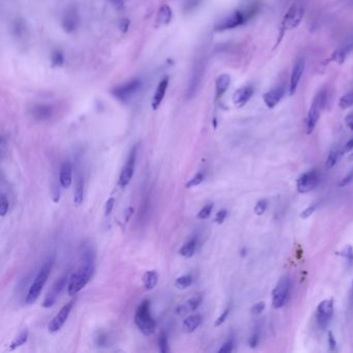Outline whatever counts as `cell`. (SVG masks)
Instances as JSON below:
<instances>
[{
    "label": "cell",
    "instance_id": "1",
    "mask_svg": "<svg viewBox=\"0 0 353 353\" xmlns=\"http://www.w3.org/2000/svg\"><path fill=\"white\" fill-rule=\"evenodd\" d=\"M94 261H95V255L93 250L91 248H87L85 251H84L82 264L70 277V281L68 284L69 295H76L88 284L95 270Z\"/></svg>",
    "mask_w": 353,
    "mask_h": 353
},
{
    "label": "cell",
    "instance_id": "2",
    "mask_svg": "<svg viewBox=\"0 0 353 353\" xmlns=\"http://www.w3.org/2000/svg\"><path fill=\"white\" fill-rule=\"evenodd\" d=\"M53 262H54L53 258L48 259L40 268V271H39L35 281H33V283L31 284L30 288L26 294L25 302L27 305H32L33 302H36L37 299L40 297L44 286L46 285L50 274H51Z\"/></svg>",
    "mask_w": 353,
    "mask_h": 353
},
{
    "label": "cell",
    "instance_id": "3",
    "mask_svg": "<svg viewBox=\"0 0 353 353\" xmlns=\"http://www.w3.org/2000/svg\"><path fill=\"white\" fill-rule=\"evenodd\" d=\"M134 321H135L136 326L143 334L151 335L155 333L157 329V322L153 315H151L150 301L148 299H144L138 306L135 316H134Z\"/></svg>",
    "mask_w": 353,
    "mask_h": 353
},
{
    "label": "cell",
    "instance_id": "4",
    "mask_svg": "<svg viewBox=\"0 0 353 353\" xmlns=\"http://www.w3.org/2000/svg\"><path fill=\"white\" fill-rule=\"evenodd\" d=\"M327 100V92L326 89H321L317 92V94L315 95L313 103L310 107V110L308 112V116H307V134L308 135H311V134L314 132L316 125L320 119V115L325 107Z\"/></svg>",
    "mask_w": 353,
    "mask_h": 353
},
{
    "label": "cell",
    "instance_id": "5",
    "mask_svg": "<svg viewBox=\"0 0 353 353\" xmlns=\"http://www.w3.org/2000/svg\"><path fill=\"white\" fill-rule=\"evenodd\" d=\"M305 12H306L305 5L300 2L293 4L288 9V11L284 15L281 23V39L286 31L292 30L300 24L302 19H304Z\"/></svg>",
    "mask_w": 353,
    "mask_h": 353
},
{
    "label": "cell",
    "instance_id": "6",
    "mask_svg": "<svg viewBox=\"0 0 353 353\" xmlns=\"http://www.w3.org/2000/svg\"><path fill=\"white\" fill-rule=\"evenodd\" d=\"M257 12V8L255 6L251 7L249 10L246 12L242 11H237L229 15L226 18H224L220 23L215 25V30L216 31H225V30H230L234 29L239 26L244 25L249 19H251L252 17L255 15Z\"/></svg>",
    "mask_w": 353,
    "mask_h": 353
},
{
    "label": "cell",
    "instance_id": "7",
    "mask_svg": "<svg viewBox=\"0 0 353 353\" xmlns=\"http://www.w3.org/2000/svg\"><path fill=\"white\" fill-rule=\"evenodd\" d=\"M204 71H205V62L202 58L197 59V61L194 64V68L188 83V87H187V97L188 98H193L198 90L199 87L201 85V83H202V79H203V75H204Z\"/></svg>",
    "mask_w": 353,
    "mask_h": 353
},
{
    "label": "cell",
    "instance_id": "8",
    "mask_svg": "<svg viewBox=\"0 0 353 353\" xmlns=\"http://www.w3.org/2000/svg\"><path fill=\"white\" fill-rule=\"evenodd\" d=\"M141 86V82L139 79H133L130 80L120 86H116L112 90V94L115 98L123 103H127L134 95L137 93Z\"/></svg>",
    "mask_w": 353,
    "mask_h": 353
},
{
    "label": "cell",
    "instance_id": "9",
    "mask_svg": "<svg viewBox=\"0 0 353 353\" xmlns=\"http://www.w3.org/2000/svg\"><path fill=\"white\" fill-rule=\"evenodd\" d=\"M70 275L69 273L68 274H64L63 276H61L54 284L53 286L51 287V289H50L48 291V293L46 294V297L43 301V304L42 306L46 309H49V308H51L53 307V305L55 304V301L57 299V297L61 294V292L63 291V289L65 287H68V284H69V281H70Z\"/></svg>",
    "mask_w": 353,
    "mask_h": 353
},
{
    "label": "cell",
    "instance_id": "10",
    "mask_svg": "<svg viewBox=\"0 0 353 353\" xmlns=\"http://www.w3.org/2000/svg\"><path fill=\"white\" fill-rule=\"evenodd\" d=\"M137 151H138V146L135 145L132 149L131 153L128 157L127 163L125 167L123 168V170L121 172L120 176V181L119 184L120 187L125 189L128 187V184L131 182L134 172H135V166H136V160H137Z\"/></svg>",
    "mask_w": 353,
    "mask_h": 353
},
{
    "label": "cell",
    "instance_id": "11",
    "mask_svg": "<svg viewBox=\"0 0 353 353\" xmlns=\"http://www.w3.org/2000/svg\"><path fill=\"white\" fill-rule=\"evenodd\" d=\"M289 291H290V281L287 277H284L278 282L277 286L273 291L272 302H273V307L275 309H280L285 305L286 300H287Z\"/></svg>",
    "mask_w": 353,
    "mask_h": 353
},
{
    "label": "cell",
    "instance_id": "12",
    "mask_svg": "<svg viewBox=\"0 0 353 353\" xmlns=\"http://www.w3.org/2000/svg\"><path fill=\"white\" fill-rule=\"evenodd\" d=\"M333 300L324 299L317 307L316 319L317 323L321 328H326L333 316Z\"/></svg>",
    "mask_w": 353,
    "mask_h": 353
},
{
    "label": "cell",
    "instance_id": "13",
    "mask_svg": "<svg viewBox=\"0 0 353 353\" xmlns=\"http://www.w3.org/2000/svg\"><path fill=\"white\" fill-rule=\"evenodd\" d=\"M319 174L316 170L308 171L301 174L296 180V189L300 194H306L313 191L319 183Z\"/></svg>",
    "mask_w": 353,
    "mask_h": 353
},
{
    "label": "cell",
    "instance_id": "14",
    "mask_svg": "<svg viewBox=\"0 0 353 353\" xmlns=\"http://www.w3.org/2000/svg\"><path fill=\"white\" fill-rule=\"evenodd\" d=\"M73 307H74V301H70L60 309V311L56 314V316L52 319L51 322H50L48 325V330L50 332L55 333L61 329V327L66 322V320H68Z\"/></svg>",
    "mask_w": 353,
    "mask_h": 353
},
{
    "label": "cell",
    "instance_id": "15",
    "mask_svg": "<svg viewBox=\"0 0 353 353\" xmlns=\"http://www.w3.org/2000/svg\"><path fill=\"white\" fill-rule=\"evenodd\" d=\"M80 24V17L78 11L75 8L66 10L62 17V27L65 32L73 33L75 32Z\"/></svg>",
    "mask_w": 353,
    "mask_h": 353
},
{
    "label": "cell",
    "instance_id": "16",
    "mask_svg": "<svg viewBox=\"0 0 353 353\" xmlns=\"http://www.w3.org/2000/svg\"><path fill=\"white\" fill-rule=\"evenodd\" d=\"M305 60L304 59H298L292 69L291 77H290V84H289V93L290 95H293L296 92V89L298 87V84L301 80L302 75L305 72Z\"/></svg>",
    "mask_w": 353,
    "mask_h": 353
},
{
    "label": "cell",
    "instance_id": "17",
    "mask_svg": "<svg viewBox=\"0 0 353 353\" xmlns=\"http://www.w3.org/2000/svg\"><path fill=\"white\" fill-rule=\"evenodd\" d=\"M30 115L33 117V119L43 122V121H48L52 117L53 115V107L50 105H46V104H38L35 105L33 107H31V109L29 110Z\"/></svg>",
    "mask_w": 353,
    "mask_h": 353
},
{
    "label": "cell",
    "instance_id": "18",
    "mask_svg": "<svg viewBox=\"0 0 353 353\" xmlns=\"http://www.w3.org/2000/svg\"><path fill=\"white\" fill-rule=\"evenodd\" d=\"M285 94V88L283 86H278L263 94V100L267 108H275L283 98Z\"/></svg>",
    "mask_w": 353,
    "mask_h": 353
},
{
    "label": "cell",
    "instance_id": "19",
    "mask_svg": "<svg viewBox=\"0 0 353 353\" xmlns=\"http://www.w3.org/2000/svg\"><path fill=\"white\" fill-rule=\"evenodd\" d=\"M253 94H254L253 87L250 86V85L244 86V87L238 89L233 94V103L235 104V106H238L240 108L244 107L249 102L250 98L253 96Z\"/></svg>",
    "mask_w": 353,
    "mask_h": 353
},
{
    "label": "cell",
    "instance_id": "20",
    "mask_svg": "<svg viewBox=\"0 0 353 353\" xmlns=\"http://www.w3.org/2000/svg\"><path fill=\"white\" fill-rule=\"evenodd\" d=\"M59 182L60 186L64 189L71 187L73 182V167L70 162H64L59 170Z\"/></svg>",
    "mask_w": 353,
    "mask_h": 353
},
{
    "label": "cell",
    "instance_id": "21",
    "mask_svg": "<svg viewBox=\"0 0 353 353\" xmlns=\"http://www.w3.org/2000/svg\"><path fill=\"white\" fill-rule=\"evenodd\" d=\"M202 322H203L202 315H200V314L191 315L183 320L182 329L188 333H191V332L195 331L201 324H202Z\"/></svg>",
    "mask_w": 353,
    "mask_h": 353
},
{
    "label": "cell",
    "instance_id": "22",
    "mask_svg": "<svg viewBox=\"0 0 353 353\" xmlns=\"http://www.w3.org/2000/svg\"><path fill=\"white\" fill-rule=\"evenodd\" d=\"M168 85H169V78H164L160 84L158 85L157 89H156V93L154 95V100H153V109L157 110L160 105L162 104L163 99L165 97Z\"/></svg>",
    "mask_w": 353,
    "mask_h": 353
},
{
    "label": "cell",
    "instance_id": "23",
    "mask_svg": "<svg viewBox=\"0 0 353 353\" xmlns=\"http://www.w3.org/2000/svg\"><path fill=\"white\" fill-rule=\"evenodd\" d=\"M230 76L227 74H223L217 77L215 81V99L221 98L225 94L230 86Z\"/></svg>",
    "mask_w": 353,
    "mask_h": 353
},
{
    "label": "cell",
    "instance_id": "24",
    "mask_svg": "<svg viewBox=\"0 0 353 353\" xmlns=\"http://www.w3.org/2000/svg\"><path fill=\"white\" fill-rule=\"evenodd\" d=\"M352 49H353V42L346 44L342 48L335 50V51L332 53V55L330 56L329 60L330 61H335V62L342 64L345 61L346 56L348 55V53L351 51Z\"/></svg>",
    "mask_w": 353,
    "mask_h": 353
},
{
    "label": "cell",
    "instance_id": "25",
    "mask_svg": "<svg viewBox=\"0 0 353 353\" xmlns=\"http://www.w3.org/2000/svg\"><path fill=\"white\" fill-rule=\"evenodd\" d=\"M172 19V11L168 6H163L158 14L157 18V24L159 26H164L169 24Z\"/></svg>",
    "mask_w": 353,
    "mask_h": 353
},
{
    "label": "cell",
    "instance_id": "26",
    "mask_svg": "<svg viewBox=\"0 0 353 353\" xmlns=\"http://www.w3.org/2000/svg\"><path fill=\"white\" fill-rule=\"evenodd\" d=\"M143 285L146 290H153L159 281V275L156 271H148L143 276Z\"/></svg>",
    "mask_w": 353,
    "mask_h": 353
},
{
    "label": "cell",
    "instance_id": "27",
    "mask_svg": "<svg viewBox=\"0 0 353 353\" xmlns=\"http://www.w3.org/2000/svg\"><path fill=\"white\" fill-rule=\"evenodd\" d=\"M197 248V239H192L187 244H184L179 249V254L184 258H191L194 254Z\"/></svg>",
    "mask_w": 353,
    "mask_h": 353
},
{
    "label": "cell",
    "instance_id": "28",
    "mask_svg": "<svg viewBox=\"0 0 353 353\" xmlns=\"http://www.w3.org/2000/svg\"><path fill=\"white\" fill-rule=\"evenodd\" d=\"M83 198H84V179H83V177L81 175H79L78 179H77V182H76L74 203L76 205L82 204Z\"/></svg>",
    "mask_w": 353,
    "mask_h": 353
},
{
    "label": "cell",
    "instance_id": "29",
    "mask_svg": "<svg viewBox=\"0 0 353 353\" xmlns=\"http://www.w3.org/2000/svg\"><path fill=\"white\" fill-rule=\"evenodd\" d=\"M28 338H29V331L27 328H24L19 334H18V337H17L10 345V350H15L17 349L18 347L24 345L27 341H28Z\"/></svg>",
    "mask_w": 353,
    "mask_h": 353
},
{
    "label": "cell",
    "instance_id": "30",
    "mask_svg": "<svg viewBox=\"0 0 353 353\" xmlns=\"http://www.w3.org/2000/svg\"><path fill=\"white\" fill-rule=\"evenodd\" d=\"M342 154H343V151H339V150L330 151L327 159H326V163H325V166H326L327 169H331V168H333L335 165H337V163L339 162V160L342 157Z\"/></svg>",
    "mask_w": 353,
    "mask_h": 353
},
{
    "label": "cell",
    "instance_id": "31",
    "mask_svg": "<svg viewBox=\"0 0 353 353\" xmlns=\"http://www.w3.org/2000/svg\"><path fill=\"white\" fill-rule=\"evenodd\" d=\"M192 283H193V277L191 275H184L182 277H179L175 281V287L179 290H183L190 287Z\"/></svg>",
    "mask_w": 353,
    "mask_h": 353
},
{
    "label": "cell",
    "instance_id": "32",
    "mask_svg": "<svg viewBox=\"0 0 353 353\" xmlns=\"http://www.w3.org/2000/svg\"><path fill=\"white\" fill-rule=\"evenodd\" d=\"M159 348H160V351L162 353H168V352H170V349H169V342H168V338H167V333L165 331H162L159 335Z\"/></svg>",
    "mask_w": 353,
    "mask_h": 353
},
{
    "label": "cell",
    "instance_id": "33",
    "mask_svg": "<svg viewBox=\"0 0 353 353\" xmlns=\"http://www.w3.org/2000/svg\"><path fill=\"white\" fill-rule=\"evenodd\" d=\"M339 106L341 109H348L353 106V92H349L344 94L340 100H339Z\"/></svg>",
    "mask_w": 353,
    "mask_h": 353
},
{
    "label": "cell",
    "instance_id": "34",
    "mask_svg": "<svg viewBox=\"0 0 353 353\" xmlns=\"http://www.w3.org/2000/svg\"><path fill=\"white\" fill-rule=\"evenodd\" d=\"M204 178H205V174H204L203 172H199V173H197L193 178H191V179L187 182L186 187H187L188 189L197 187V186H199V184H201V183L203 182Z\"/></svg>",
    "mask_w": 353,
    "mask_h": 353
},
{
    "label": "cell",
    "instance_id": "35",
    "mask_svg": "<svg viewBox=\"0 0 353 353\" xmlns=\"http://www.w3.org/2000/svg\"><path fill=\"white\" fill-rule=\"evenodd\" d=\"M201 302H202V297L194 296L193 298H191L190 300L187 301L186 307H187L188 311H196L199 308V306L201 305Z\"/></svg>",
    "mask_w": 353,
    "mask_h": 353
},
{
    "label": "cell",
    "instance_id": "36",
    "mask_svg": "<svg viewBox=\"0 0 353 353\" xmlns=\"http://www.w3.org/2000/svg\"><path fill=\"white\" fill-rule=\"evenodd\" d=\"M9 207H10L9 199L7 198L6 194L3 193L2 196H0V216H5L8 213Z\"/></svg>",
    "mask_w": 353,
    "mask_h": 353
},
{
    "label": "cell",
    "instance_id": "37",
    "mask_svg": "<svg viewBox=\"0 0 353 353\" xmlns=\"http://www.w3.org/2000/svg\"><path fill=\"white\" fill-rule=\"evenodd\" d=\"M212 208H213V204L212 203H208V204L204 205L202 208H201V210L199 211V213L197 215L198 218H200V220H205V218L209 217V215L211 214Z\"/></svg>",
    "mask_w": 353,
    "mask_h": 353
},
{
    "label": "cell",
    "instance_id": "38",
    "mask_svg": "<svg viewBox=\"0 0 353 353\" xmlns=\"http://www.w3.org/2000/svg\"><path fill=\"white\" fill-rule=\"evenodd\" d=\"M51 62L53 66H62L64 62V56L60 51H55L51 55Z\"/></svg>",
    "mask_w": 353,
    "mask_h": 353
},
{
    "label": "cell",
    "instance_id": "39",
    "mask_svg": "<svg viewBox=\"0 0 353 353\" xmlns=\"http://www.w3.org/2000/svg\"><path fill=\"white\" fill-rule=\"evenodd\" d=\"M267 208V200L261 199L256 203V206L254 208V211L257 215H262Z\"/></svg>",
    "mask_w": 353,
    "mask_h": 353
},
{
    "label": "cell",
    "instance_id": "40",
    "mask_svg": "<svg viewBox=\"0 0 353 353\" xmlns=\"http://www.w3.org/2000/svg\"><path fill=\"white\" fill-rule=\"evenodd\" d=\"M338 255H341L342 257H344L348 262H352L353 261V248L351 246H347L346 248L343 249L341 253H338Z\"/></svg>",
    "mask_w": 353,
    "mask_h": 353
},
{
    "label": "cell",
    "instance_id": "41",
    "mask_svg": "<svg viewBox=\"0 0 353 353\" xmlns=\"http://www.w3.org/2000/svg\"><path fill=\"white\" fill-rule=\"evenodd\" d=\"M318 208V203H312L311 205H309L305 210H302V212L300 213V217L301 218H308L310 217L314 212L315 210Z\"/></svg>",
    "mask_w": 353,
    "mask_h": 353
},
{
    "label": "cell",
    "instance_id": "42",
    "mask_svg": "<svg viewBox=\"0 0 353 353\" xmlns=\"http://www.w3.org/2000/svg\"><path fill=\"white\" fill-rule=\"evenodd\" d=\"M230 310H231V308L230 307H228V308H226L225 310H224V312L220 315V317H218L217 319H216V320H215V322H214V326H220V325H222L225 321H226V319H227V317H228V315H229V313H230Z\"/></svg>",
    "mask_w": 353,
    "mask_h": 353
},
{
    "label": "cell",
    "instance_id": "43",
    "mask_svg": "<svg viewBox=\"0 0 353 353\" xmlns=\"http://www.w3.org/2000/svg\"><path fill=\"white\" fill-rule=\"evenodd\" d=\"M201 3V0H186V4H184V11L190 13L194 11Z\"/></svg>",
    "mask_w": 353,
    "mask_h": 353
},
{
    "label": "cell",
    "instance_id": "44",
    "mask_svg": "<svg viewBox=\"0 0 353 353\" xmlns=\"http://www.w3.org/2000/svg\"><path fill=\"white\" fill-rule=\"evenodd\" d=\"M227 214H228V211L226 209H221L220 211H217L216 212V215L214 217V222L216 224H223L224 221L226 220V217H227Z\"/></svg>",
    "mask_w": 353,
    "mask_h": 353
},
{
    "label": "cell",
    "instance_id": "45",
    "mask_svg": "<svg viewBox=\"0 0 353 353\" xmlns=\"http://www.w3.org/2000/svg\"><path fill=\"white\" fill-rule=\"evenodd\" d=\"M233 345H234V342H233V339H229L228 341H226L222 347L220 348V350H218V352L220 353H229L233 350Z\"/></svg>",
    "mask_w": 353,
    "mask_h": 353
},
{
    "label": "cell",
    "instance_id": "46",
    "mask_svg": "<svg viewBox=\"0 0 353 353\" xmlns=\"http://www.w3.org/2000/svg\"><path fill=\"white\" fill-rule=\"evenodd\" d=\"M114 204H115V198L114 197H111L107 200L106 205H105V215L106 216H109L111 214L113 207H114Z\"/></svg>",
    "mask_w": 353,
    "mask_h": 353
},
{
    "label": "cell",
    "instance_id": "47",
    "mask_svg": "<svg viewBox=\"0 0 353 353\" xmlns=\"http://www.w3.org/2000/svg\"><path fill=\"white\" fill-rule=\"evenodd\" d=\"M265 309V304L263 301H260V302H257V304H255L253 307H252V313H253L254 315H259L263 312V310Z\"/></svg>",
    "mask_w": 353,
    "mask_h": 353
},
{
    "label": "cell",
    "instance_id": "48",
    "mask_svg": "<svg viewBox=\"0 0 353 353\" xmlns=\"http://www.w3.org/2000/svg\"><path fill=\"white\" fill-rule=\"evenodd\" d=\"M352 180H353V172H350V173L347 174L344 178L341 179V181L339 182V186H340L341 188H344V187L348 186V184H350V183L352 182Z\"/></svg>",
    "mask_w": 353,
    "mask_h": 353
},
{
    "label": "cell",
    "instance_id": "49",
    "mask_svg": "<svg viewBox=\"0 0 353 353\" xmlns=\"http://www.w3.org/2000/svg\"><path fill=\"white\" fill-rule=\"evenodd\" d=\"M259 340H260V337H259V332L256 331L254 332L253 334H252V337L250 338L249 340V344L252 348H255L257 346V344L259 343Z\"/></svg>",
    "mask_w": 353,
    "mask_h": 353
},
{
    "label": "cell",
    "instance_id": "50",
    "mask_svg": "<svg viewBox=\"0 0 353 353\" xmlns=\"http://www.w3.org/2000/svg\"><path fill=\"white\" fill-rule=\"evenodd\" d=\"M327 341H328V345H329V349L331 351L335 350V348H337V341H335L334 337H333V334L331 331H328V337H327Z\"/></svg>",
    "mask_w": 353,
    "mask_h": 353
},
{
    "label": "cell",
    "instance_id": "51",
    "mask_svg": "<svg viewBox=\"0 0 353 353\" xmlns=\"http://www.w3.org/2000/svg\"><path fill=\"white\" fill-rule=\"evenodd\" d=\"M345 124H346V126H347L351 131H353V112L350 113V114H348V115L346 116Z\"/></svg>",
    "mask_w": 353,
    "mask_h": 353
},
{
    "label": "cell",
    "instance_id": "52",
    "mask_svg": "<svg viewBox=\"0 0 353 353\" xmlns=\"http://www.w3.org/2000/svg\"><path fill=\"white\" fill-rule=\"evenodd\" d=\"M134 211H135V209H134V207H128L125 211V217H126V222H129L131 220V216L133 215Z\"/></svg>",
    "mask_w": 353,
    "mask_h": 353
},
{
    "label": "cell",
    "instance_id": "53",
    "mask_svg": "<svg viewBox=\"0 0 353 353\" xmlns=\"http://www.w3.org/2000/svg\"><path fill=\"white\" fill-rule=\"evenodd\" d=\"M353 149V138L350 139L346 145L344 146V149H343V154H346V153H349V151H351Z\"/></svg>",
    "mask_w": 353,
    "mask_h": 353
},
{
    "label": "cell",
    "instance_id": "54",
    "mask_svg": "<svg viewBox=\"0 0 353 353\" xmlns=\"http://www.w3.org/2000/svg\"><path fill=\"white\" fill-rule=\"evenodd\" d=\"M110 2H111L112 4H114V6H115L116 8H119V9H122V8H123V5H124L123 0H110Z\"/></svg>",
    "mask_w": 353,
    "mask_h": 353
},
{
    "label": "cell",
    "instance_id": "55",
    "mask_svg": "<svg viewBox=\"0 0 353 353\" xmlns=\"http://www.w3.org/2000/svg\"><path fill=\"white\" fill-rule=\"evenodd\" d=\"M350 302H351V305H353V282H352L351 291H350Z\"/></svg>",
    "mask_w": 353,
    "mask_h": 353
},
{
    "label": "cell",
    "instance_id": "56",
    "mask_svg": "<svg viewBox=\"0 0 353 353\" xmlns=\"http://www.w3.org/2000/svg\"><path fill=\"white\" fill-rule=\"evenodd\" d=\"M100 338H102V340H105L106 339V337H103V335H102V337H100ZM97 344H99V345H103L104 344V342L103 341H100L99 343H97Z\"/></svg>",
    "mask_w": 353,
    "mask_h": 353
},
{
    "label": "cell",
    "instance_id": "57",
    "mask_svg": "<svg viewBox=\"0 0 353 353\" xmlns=\"http://www.w3.org/2000/svg\"><path fill=\"white\" fill-rule=\"evenodd\" d=\"M349 160H350V161H353V154L349 157Z\"/></svg>",
    "mask_w": 353,
    "mask_h": 353
}]
</instances>
